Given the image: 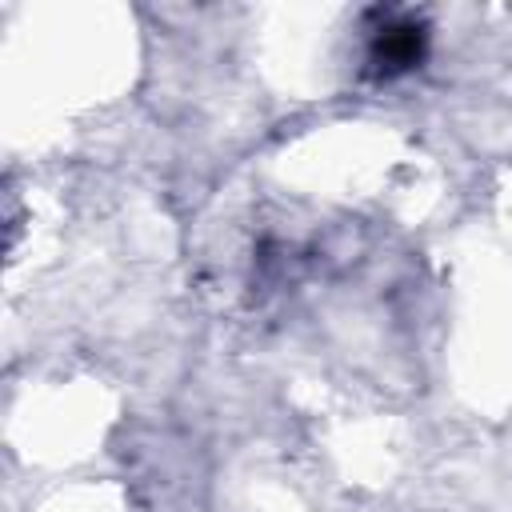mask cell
<instances>
[{"label":"cell","mask_w":512,"mask_h":512,"mask_svg":"<svg viewBox=\"0 0 512 512\" xmlns=\"http://www.w3.org/2000/svg\"><path fill=\"white\" fill-rule=\"evenodd\" d=\"M424 52H428V28L416 16L388 12L368 36V72L376 80H396L420 68Z\"/></svg>","instance_id":"6da1fadb"}]
</instances>
